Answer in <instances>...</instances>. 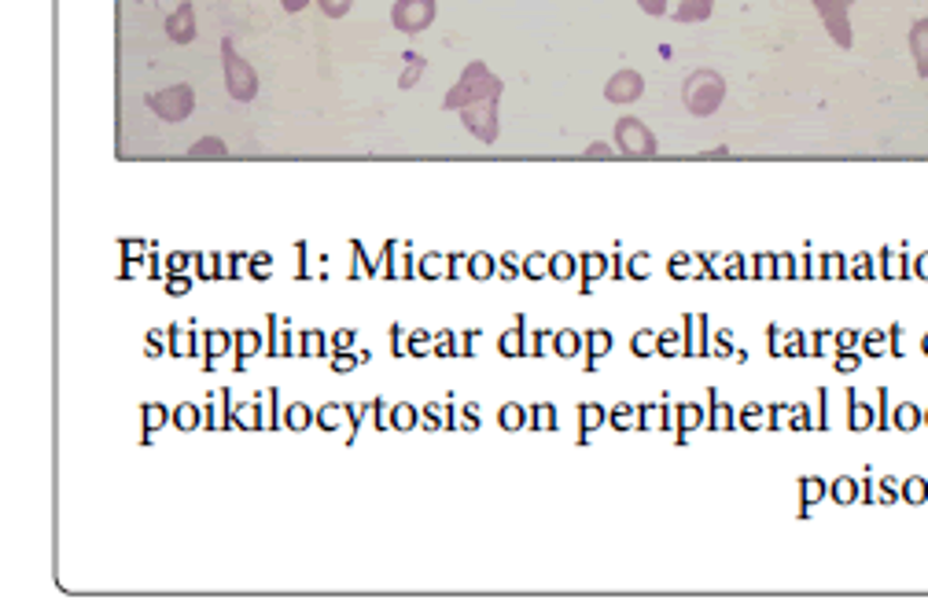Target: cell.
<instances>
[{
	"label": "cell",
	"instance_id": "obj_14",
	"mask_svg": "<svg viewBox=\"0 0 928 611\" xmlns=\"http://www.w3.org/2000/svg\"><path fill=\"white\" fill-rule=\"evenodd\" d=\"M232 350V332H221V328H207L203 332V354H207V369H214L221 358Z\"/></svg>",
	"mask_w": 928,
	"mask_h": 611
},
{
	"label": "cell",
	"instance_id": "obj_26",
	"mask_svg": "<svg viewBox=\"0 0 928 611\" xmlns=\"http://www.w3.org/2000/svg\"><path fill=\"white\" fill-rule=\"evenodd\" d=\"M498 424H501L505 431H520V428L527 424V409H523L520 402H505L501 413H498Z\"/></svg>",
	"mask_w": 928,
	"mask_h": 611
},
{
	"label": "cell",
	"instance_id": "obj_37",
	"mask_svg": "<svg viewBox=\"0 0 928 611\" xmlns=\"http://www.w3.org/2000/svg\"><path fill=\"white\" fill-rule=\"evenodd\" d=\"M355 335H358L355 328H339V332H336L332 339H328V343H332V354H343V350H347L350 343H355Z\"/></svg>",
	"mask_w": 928,
	"mask_h": 611
},
{
	"label": "cell",
	"instance_id": "obj_38",
	"mask_svg": "<svg viewBox=\"0 0 928 611\" xmlns=\"http://www.w3.org/2000/svg\"><path fill=\"white\" fill-rule=\"evenodd\" d=\"M531 413H538V417H535V428H538V431H546V428L557 424V417H553L557 409H553V405H535Z\"/></svg>",
	"mask_w": 928,
	"mask_h": 611
},
{
	"label": "cell",
	"instance_id": "obj_57",
	"mask_svg": "<svg viewBox=\"0 0 928 611\" xmlns=\"http://www.w3.org/2000/svg\"><path fill=\"white\" fill-rule=\"evenodd\" d=\"M184 262H188L184 254H170V269H173V273H181V269H184Z\"/></svg>",
	"mask_w": 928,
	"mask_h": 611
},
{
	"label": "cell",
	"instance_id": "obj_16",
	"mask_svg": "<svg viewBox=\"0 0 928 611\" xmlns=\"http://www.w3.org/2000/svg\"><path fill=\"white\" fill-rule=\"evenodd\" d=\"M140 420H144V431H140V442H151V434H156L159 428H167V420H173V409L167 405H159V402H148L144 409H140Z\"/></svg>",
	"mask_w": 928,
	"mask_h": 611
},
{
	"label": "cell",
	"instance_id": "obj_24",
	"mask_svg": "<svg viewBox=\"0 0 928 611\" xmlns=\"http://www.w3.org/2000/svg\"><path fill=\"white\" fill-rule=\"evenodd\" d=\"M343 417H350V405L328 402L325 409H317V428H321V431H339V428H343Z\"/></svg>",
	"mask_w": 928,
	"mask_h": 611
},
{
	"label": "cell",
	"instance_id": "obj_55",
	"mask_svg": "<svg viewBox=\"0 0 928 611\" xmlns=\"http://www.w3.org/2000/svg\"><path fill=\"white\" fill-rule=\"evenodd\" d=\"M546 273V262L542 258H531V262H527V277H542Z\"/></svg>",
	"mask_w": 928,
	"mask_h": 611
},
{
	"label": "cell",
	"instance_id": "obj_12",
	"mask_svg": "<svg viewBox=\"0 0 928 611\" xmlns=\"http://www.w3.org/2000/svg\"><path fill=\"white\" fill-rule=\"evenodd\" d=\"M262 335L255 332V328H237L232 332V354H237V369H248V361L255 354H262Z\"/></svg>",
	"mask_w": 928,
	"mask_h": 611
},
{
	"label": "cell",
	"instance_id": "obj_10",
	"mask_svg": "<svg viewBox=\"0 0 928 611\" xmlns=\"http://www.w3.org/2000/svg\"><path fill=\"white\" fill-rule=\"evenodd\" d=\"M196 33H199L196 30V8L188 4V0H181V4L167 16V38L173 44H192Z\"/></svg>",
	"mask_w": 928,
	"mask_h": 611
},
{
	"label": "cell",
	"instance_id": "obj_36",
	"mask_svg": "<svg viewBox=\"0 0 928 611\" xmlns=\"http://www.w3.org/2000/svg\"><path fill=\"white\" fill-rule=\"evenodd\" d=\"M605 420V409L601 405H582V439H586V431H593L597 424Z\"/></svg>",
	"mask_w": 928,
	"mask_h": 611
},
{
	"label": "cell",
	"instance_id": "obj_41",
	"mask_svg": "<svg viewBox=\"0 0 928 611\" xmlns=\"http://www.w3.org/2000/svg\"><path fill=\"white\" fill-rule=\"evenodd\" d=\"M832 498H837L840 504L855 501V483H851V479H840V483H832Z\"/></svg>",
	"mask_w": 928,
	"mask_h": 611
},
{
	"label": "cell",
	"instance_id": "obj_17",
	"mask_svg": "<svg viewBox=\"0 0 928 611\" xmlns=\"http://www.w3.org/2000/svg\"><path fill=\"white\" fill-rule=\"evenodd\" d=\"M167 335H170V354L173 358H196V328L167 324Z\"/></svg>",
	"mask_w": 928,
	"mask_h": 611
},
{
	"label": "cell",
	"instance_id": "obj_48",
	"mask_svg": "<svg viewBox=\"0 0 928 611\" xmlns=\"http://www.w3.org/2000/svg\"><path fill=\"white\" fill-rule=\"evenodd\" d=\"M800 487H804V504H810V501L821 498V483H818V479H804Z\"/></svg>",
	"mask_w": 928,
	"mask_h": 611
},
{
	"label": "cell",
	"instance_id": "obj_45",
	"mask_svg": "<svg viewBox=\"0 0 928 611\" xmlns=\"http://www.w3.org/2000/svg\"><path fill=\"white\" fill-rule=\"evenodd\" d=\"M549 269H553V277H571V258L568 254H557L553 262H549Z\"/></svg>",
	"mask_w": 928,
	"mask_h": 611
},
{
	"label": "cell",
	"instance_id": "obj_34",
	"mask_svg": "<svg viewBox=\"0 0 928 611\" xmlns=\"http://www.w3.org/2000/svg\"><path fill=\"white\" fill-rule=\"evenodd\" d=\"M689 324V350L692 354H704V317H686Z\"/></svg>",
	"mask_w": 928,
	"mask_h": 611
},
{
	"label": "cell",
	"instance_id": "obj_47",
	"mask_svg": "<svg viewBox=\"0 0 928 611\" xmlns=\"http://www.w3.org/2000/svg\"><path fill=\"white\" fill-rule=\"evenodd\" d=\"M652 332H641V335H633V354H652Z\"/></svg>",
	"mask_w": 928,
	"mask_h": 611
},
{
	"label": "cell",
	"instance_id": "obj_50",
	"mask_svg": "<svg viewBox=\"0 0 928 611\" xmlns=\"http://www.w3.org/2000/svg\"><path fill=\"white\" fill-rule=\"evenodd\" d=\"M251 273H255L258 280H266V277H269V258H266V254L251 258Z\"/></svg>",
	"mask_w": 928,
	"mask_h": 611
},
{
	"label": "cell",
	"instance_id": "obj_22",
	"mask_svg": "<svg viewBox=\"0 0 928 611\" xmlns=\"http://www.w3.org/2000/svg\"><path fill=\"white\" fill-rule=\"evenodd\" d=\"M232 424H237L240 431H262V428H266V420H262V405H258V402L237 405V409H232Z\"/></svg>",
	"mask_w": 928,
	"mask_h": 611
},
{
	"label": "cell",
	"instance_id": "obj_21",
	"mask_svg": "<svg viewBox=\"0 0 928 611\" xmlns=\"http://www.w3.org/2000/svg\"><path fill=\"white\" fill-rule=\"evenodd\" d=\"M317 424V413L313 409L307 405V402H291L288 409H285V428L288 431H307V428H313Z\"/></svg>",
	"mask_w": 928,
	"mask_h": 611
},
{
	"label": "cell",
	"instance_id": "obj_28",
	"mask_svg": "<svg viewBox=\"0 0 928 611\" xmlns=\"http://www.w3.org/2000/svg\"><path fill=\"white\" fill-rule=\"evenodd\" d=\"M431 347H435V339H431L428 328H417V332L409 335V343H406V354L409 358H428Z\"/></svg>",
	"mask_w": 928,
	"mask_h": 611
},
{
	"label": "cell",
	"instance_id": "obj_56",
	"mask_svg": "<svg viewBox=\"0 0 928 611\" xmlns=\"http://www.w3.org/2000/svg\"><path fill=\"white\" fill-rule=\"evenodd\" d=\"M307 4H310V0H280V8H285V11H291V16H296V11H302V8H307Z\"/></svg>",
	"mask_w": 928,
	"mask_h": 611
},
{
	"label": "cell",
	"instance_id": "obj_23",
	"mask_svg": "<svg viewBox=\"0 0 928 611\" xmlns=\"http://www.w3.org/2000/svg\"><path fill=\"white\" fill-rule=\"evenodd\" d=\"M523 335H527V328H523V317H520V321H516V328H509V332H505V335L498 339L501 354H505V358H520V354H527Z\"/></svg>",
	"mask_w": 928,
	"mask_h": 611
},
{
	"label": "cell",
	"instance_id": "obj_5",
	"mask_svg": "<svg viewBox=\"0 0 928 611\" xmlns=\"http://www.w3.org/2000/svg\"><path fill=\"white\" fill-rule=\"evenodd\" d=\"M192 108H196V92H192V86H184V81L148 97V111L162 122H184L188 114H192Z\"/></svg>",
	"mask_w": 928,
	"mask_h": 611
},
{
	"label": "cell",
	"instance_id": "obj_27",
	"mask_svg": "<svg viewBox=\"0 0 928 611\" xmlns=\"http://www.w3.org/2000/svg\"><path fill=\"white\" fill-rule=\"evenodd\" d=\"M420 424V413L409 402H398V405H391V428H398V431H409V428H417Z\"/></svg>",
	"mask_w": 928,
	"mask_h": 611
},
{
	"label": "cell",
	"instance_id": "obj_31",
	"mask_svg": "<svg viewBox=\"0 0 928 611\" xmlns=\"http://www.w3.org/2000/svg\"><path fill=\"white\" fill-rule=\"evenodd\" d=\"M468 273H472L476 280L495 277V258H490V254H472V258H468Z\"/></svg>",
	"mask_w": 928,
	"mask_h": 611
},
{
	"label": "cell",
	"instance_id": "obj_4",
	"mask_svg": "<svg viewBox=\"0 0 928 611\" xmlns=\"http://www.w3.org/2000/svg\"><path fill=\"white\" fill-rule=\"evenodd\" d=\"M616 148L622 159H656L660 156V144H656L652 129L645 126L641 119H633V114H622L616 122Z\"/></svg>",
	"mask_w": 928,
	"mask_h": 611
},
{
	"label": "cell",
	"instance_id": "obj_51",
	"mask_svg": "<svg viewBox=\"0 0 928 611\" xmlns=\"http://www.w3.org/2000/svg\"><path fill=\"white\" fill-rule=\"evenodd\" d=\"M630 413H633L630 405H619L616 413H612V424H616V428H630Z\"/></svg>",
	"mask_w": 928,
	"mask_h": 611
},
{
	"label": "cell",
	"instance_id": "obj_53",
	"mask_svg": "<svg viewBox=\"0 0 928 611\" xmlns=\"http://www.w3.org/2000/svg\"><path fill=\"white\" fill-rule=\"evenodd\" d=\"M391 350H395V358H402V328L391 324Z\"/></svg>",
	"mask_w": 928,
	"mask_h": 611
},
{
	"label": "cell",
	"instance_id": "obj_15",
	"mask_svg": "<svg viewBox=\"0 0 928 611\" xmlns=\"http://www.w3.org/2000/svg\"><path fill=\"white\" fill-rule=\"evenodd\" d=\"M296 354H299V358H332V343H328L325 332H317V328H307V332H299Z\"/></svg>",
	"mask_w": 928,
	"mask_h": 611
},
{
	"label": "cell",
	"instance_id": "obj_20",
	"mask_svg": "<svg viewBox=\"0 0 928 611\" xmlns=\"http://www.w3.org/2000/svg\"><path fill=\"white\" fill-rule=\"evenodd\" d=\"M178 431H196V428H203V405H196V402H181L178 409H173V420H170Z\"/></svg>",
	"mask_w": 928,
	"mask_h": 611
},
{
	"label": "cell",
	"instance_id": "obj_9",
	"mask_svg": "<svg viewBox=\"0 0 928 611\" xmlns=\"http://www.w3.org/2000/svg\"><path fill=\"white\" fill-rule=\"evenodd\" d=\"M641 92H645V78L638 74V70H616L612 78H608V86H605V100L608 103H633V100H641Z\"/></svg>",
	"mask_w": 928,
	"mask_h": 611
},
{
	"label": "cell",
	"instance_id": "obj_25",
	"mask_svg": "<svg viewBox=\"0 0 928 611\" xmlns=\"http://www.w3.org/2000/svg\"><path fill=\"white\" fill-rule=\"evenodd\" d=\"M425 56L420 52H406V70H402V78H398V89H417V81H420V74H425Z\"/></svg>",
	"mask_w": 928,
	"mask_h": 611
},
{
	"label": "cell",
	"instance_id": "obj_52",
	"mask_svg": "<svg viewBox=\"0 0 928 611\" xmlns=\"http://www.w3.org/2000/svg\"><path fill=\"white\" fill-rule=\"evenodd\" d=\"M465 428H468V431L479 428V405H472V402L465 405Z\"/></svg>",
	"mask_w": 928,
	"mask_h": 611
},
{
	"label": "cell",
	"instance_id": "obj_8",
	"mask_svg": "<svg viewBox=\"0 0 928 611\" xmlns=\"http://www.w3.org/2000/svg\"><path fill=\"white\" fill-rule=\"evenodd\" d=\"M461 122L465 129L472 133L479 144H495L498 133H501V126H498V100H479L472 103V108H461Z\"/></svg>",
	"mask_w": 928,
	"mask_h": 611
},
{
	"label": "cell",
	"instance_id": "obj_1",
	"mask_svg": "<svg viewBox=\"0 0 928 611\" xmlns=\"http://www.w3.org/2000/svg\"><path fill=\"white\" fill-rule=\"evenodd\" d=\"M501 92H505V81L483 60H472V63L465 67L461 81H457V86L446 92L442 108L446 111H461V108H472V103H479V100H501Z\"/></svg>",
	"mask_w": 928,
	"mask_h": 611
},
{
	"label": "cell",
	"instance_id": "obj_40",
	"mask_svg": "<svg viewBox=\"0 0 928 611\" xmlns=\"http://www.w3.org/2000/svg\"><path fill=\"white\" fill-rule=\"evenodd\" d=\"M704 420V409L700 405H681V439H686V428L700 424Z\"/></svg>",
	"mask_w": 928,
	"mask_h": 611
},
{
	"label": "cell",
	"instance_id": "obj_13",
	"mask_svg": "<svg viewBox=\"0 0 928 611\" xmlns=\"http://www.w3.org/2000/svg\"><path fill=\"white\" fill-rule=\"evenodd\" d=\"M907 44H910V52H914V60H918V74L928 78V16L918 19L910 27L907 33Z\"/></svg>",
	"mask_w": 928,
	"mask_h": 611
},
{
	"label": "cell",
	"instance_id": "obj_18",
	"mask_svg": "<svg viewBox=\"0 0 928 611\" xmlns=\"http://www.w3.org/2000/svg\"><path fill=\"white\" fill-rule=\"evenodd\" d=\"M715 11V0H681L675 8V22H708Z\"/></svg>",
	"mask_w": 928,
	"mask_h": 611
},
{
	"label": "cell",
	"instance_id": "obj_7",
	"mask_svg": "<svg viewBox=\"0 0 928 611\" xmlns=\"http://www.w3.org/2000/svg\"><path fill=\"white\" fill-rule=\"evenodd\" d=\"M851 4L855 0H815V11H818V19L826 22V30H829V38L840 44V49H851L855 44V33H851Z\"/></svg>",
	"mask_w": 928,
	"mask_h": 611
},
{
	"label": "cell",
	"instance_id": "obj_33",
	"mask_svg": "<svg viewBox=\"0 0 928 611\" xmlns=\"http://www.w3.org/2000/svg\"><path fill=\"white\" fill-rule=\"evenodd\" d=\"M162 347H170L167 328H151V332H148V358H162V354H167Z\"/></svg>",
	"mask_w": 928,
	"mask_h": 611
},
{
	"label": "cell",
	"instance_id": "obj_39",
	"mask_svg": "<svg viewBox=\"0 0 928 611\" xmlns=\"http://www.w3.org/2000/svg\"><path fill=\"white\" fill-rule=\"evenodd\" d=\"M442 413V405H425L420 409V420H425V428L435 431V428H446V420L439 417Z\"/></svg>",
	"mask_w": 928,
	"mask_h": 611
},
{
	"label": "cell",
	"instance_id": "obj_46",
	"mask_svg": "<svg viewBox=\"0 0 928 611\" xmlns=\"http://www.w3.org/2000/svg\"><path fill=\"white\" fill-rule=\"evenodd\" d=\"M645 16H667V0H638Z\"/></svg>",
	"mask_w": 928,
	"mask_h": 611
},
{
	"label": "cell",
	"instance_id": "obj_42",
	"mask_svg": "<svg viewBox=\"0 0 928 611\" xmlns=\"http://www.w3.org/2000/svg\"><path fill=\"white\" fill-rule=\"evenodd\" d=\"M188 291H192V280H188V277H173V280H167V296L181 299V296H188Z\"/></svg>",
	"mask_w": 928,
	"mask_h": 611
},
{
	"label": "cell",
	"instance_id": "obj_49",
	"mask_svg": "<svg viewBox=\"0 0 928 611\" xmlns=\"http://www.w3.org/2000/svg\"><path fill=\"white\" fill-rule=\"evenodd\" d=\"M439 266H442V258H439V254H435V258H425V262H420V273H425V277H442V269H439Z\"/></svg>",
	"mask_w": 928,
	"mask_h": 611
},
{
	"label": "cell",
	"instance_id": "obj_30",
	"mask_svg": "<svg viewBox=\"0 0 928 611\" xmlns=\"http://www.w3.org/2000/svg\"><path fill=\"white\" fill-rule=\"evenodd\" d=\"M553 347L560 358H575L579 354V332H571V328H563V332L553 335Z\"/></svg>",
	"mask_w": 928,
	"mask_h": 611
},
{
	"label": "cell",
	"instance_id": "obj_19",
	"mask_svg": "<svg viewBox=\"0 0 928 611\" xmlns=\"http://www.w3.org/2000/svg\"><path fill=\"white\" fill-rule=\"evenodd\" d=\"M188 159H229V144L221 137H199L192 148H188Z\"/></svg>",
	"mask_w": 928,
	"mask_h": 611
},
{
	"label": "cell",
	"instance_id": "obj_43",
	"mask_svg": "<svg viewBox=\"0 0 928 611\" xmlns=\"http://www.w3.org/2000/svg\"><path fill=\"white\" fill-rule=\"evenodd\" d=\"M358 365H361L358 354H347V350H343V354H332V369L336 372H350V369H358Z\"/></svg>",
	"mask_w": 928,
	"mask_h": 611
},
{
	"label": "cell",
	"instance_id": "obj_2",
	"mask_svg": "<svg viewBox=\"0 0 928 611\" xmlns=\"http://www.w3.org/2000/svg\"><path fill=\"white\" fill-rule=\"evenodd\" d=\"M722 100H726V78L719 70L700 67L681 81V103H686V111L692 119H711V114H719Z\"/></svg>",
	"mask_w": 928,
	"mask_h": 611
},
{
	"label": "cell",
	"instance_id": "obj_29",
	"mask_svg": "<svg viewBox=\"0 0 928 611\" xmlns=\"http://www.w3.org/2000/svg\"><path fill=\"white\" fill-rule=\"evenodd\" d=\"M431 354H435V358H457V354H461V343H457L453 332H439V335H435Z\"/></svg>",
	"mask_w": 928,
	"mask_h": 611
},
{
	"label": "cell",
	"instance_id": "obj_32",
	"mask_svg": "<svg viewBox=\"0 0 928 611\" xmlns=\"http://www.w3.org/2000/svg\"><path fill=\"white\" fill-rule=\"evenodd\" d=\"M586 347H590V358L597 361V358H605L608 350H612V335H608V332H590V335H586Z\"/></svg>",
	"mask_w": 928,
	"mask_h": 611
},
{
	"label": "cell",
	"instance_id": "obj_3",
	"mask_svg": "<svg viewBox=\"0 0 928 611\" xmlns=\"http://www.w3.org/2000/svg\"><path fill=\"white\" fill-rule=\"evenodd\" d=\"M221 67H226L229 97L240 100V103H251L258 97V74H255V67L237 52V44H232L229 38L221 41Z\"/></svg>",
	"mask_w": 928,
	"mask_h": 611
},
{
	"label": "cell",
	"instance_id": "obj_54",
	"mask_svg": "<svg viewBox=\"0 0 928 611\" xmlns=\"http://www.w3.org/2000/svg\"><path fill=\"white\" fill-rule=\"evenodd\" d=\"M476 339H479V332H465L461 335V354L465 358H472V343H476Z\"/></svg>",
	"mask_w": 928,
	"mask_h": 611
},
{
	"label": "cell",
	"instance_id": "obj_11",
	"mask_svg": "<svg viewBox=\"0 0 928 611\" xmlns=\"http://www.w3.org/2000/svg\"><path fill=\"white\" fill-rule=\"evenodd\" d=\"M269 358H296V347H291V332L288 321H280L277 313H269V343H266Z\"/></svg>",
	"mask_w": 928,
	"mask_h": 611
},
{
	"label": "cell",
	"instance_id": "obj_35",
	"mask_svg": "<svg viewBox=\"0 0 928 611\" xmlns=\"http://www.w3.org/2000/svg\"><path fill=\"white\" fill-rule=\"evenodd\" d=\"M317 4H321V11L328 19H343L350 8H355V0H317Z\"/></svg>",
	"mask_w": 928,
	"mask_h": 611
},
{
	"label": "cell",
	"instance_id": "obj_6",
	"mask_svg": "<svg viewBox=\"0 0 928 611\" xmlns=\"http://www.w3.org/2000/svg\"><path fill=\"white\" fill-rule=\"evenodd\" d=\"M435 11H439L435 0H395L391 4V27L398 33H409V38H413V33L431 27Z\"/></svg>",
	"mask_w": 928,
	"mask_h": 611
},
{
	"label": "cell",
	"instance_id": "obj_44",
	"mask_svg": "<svg viewBox=\"0 0 928 611\" xmlns=\"http://www.w3.org/2000/svg\"><path fill=\"white\" fill-rule=\"evenodd\" d=\"M582 159H612V148H608L605 140H597V144H590L582 151Z\"/></svg>",
	"mask_w": 928,
	"mask_h": 611
}]
</instances>
